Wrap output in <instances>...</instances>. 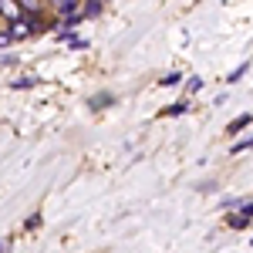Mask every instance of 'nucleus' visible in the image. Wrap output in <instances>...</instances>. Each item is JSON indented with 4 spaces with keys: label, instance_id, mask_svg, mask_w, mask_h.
<instances>
[{
    "label": "nucleus",
    "instance_id": "f257e3e1",
    "mask_svg": "<svg viewBox=\"0 0 253 253\" xmlns=\"http://www.w3.org/2000/svg\"><path fill=\"white\" fill-rule=\"evenodd\" d=\"M81 0H58V3H51V14H54V20H75L81 17Z\"/></svg>",
    "mask_w": 253,
    "mask_h": 253
},
{
    "label": "nucleus",
    "instance_id": "f03ea898",
    "mask_svg": "<svg viewBox=\"0 0 253 253\" xmlns=\"http://www.w3.org/2000/svg\"><path fill=\"white\" fill-rule=\"evenodd\" d=\"M0 17L7 20V24L20 20L24 17V14H20V0H0Z\"/></svg>",
    "mask_w": 253,
    "mask_h": 253
},
{
    "label": "nucleus",
    "instance_id": "7ed1b4c3",
    "mask_svg": "<svg viewBox=\"0 0 253 253\" xmlns=\"http://www.w3.org/2000/svg\"><path fill=\"white\" fill-rule=\"evenodd\" d=\"M189 108H193V105H189V98H179V101H172V105H166L159 115H162V118H179V115H186Z\"/></svg>",
    "mask_w": 253,
    "mask_h": 253
},
{
    "label": "nucleus",
    "instance_id": "20e7f679",
    "mask_svg": "<svg viewBox=\"0 0 253 253\" xmlns=\"http://www.w3.org/2000/svg\"><path fill=\"white\" fill-rule=\"evenodd\" d=\"M108 105H115V95H112V91H98V95L88 98V112H101V108H108Z\"/></svg>",
    "mask_w": 253,
    "mask_h": 253
},
{
    "label": "nucleus",
    "instance_id": "39448f33",
    "mask_svg": "<svg viewBox=\"0 0 253 253\" xmlns=\"http://www.w3.org/2000/svg\"><path fill=\"white\" fill-rule=\"evenodd\" d=\"M253 125V112H243V115H236L230 125H226V135H240L243 128H250Z\"/></svg>",
    "mask_w": 253,
    "mask_h": 253
},
{
    "label": "nucleus",
    "instance_id": "423d86ee",
    "mask_svg": "<svg viewBox=\"0 0 253 253\" xmlns=\"http://www.w3.org/2000/svg\"><path fill=\"white\" fill-rule=\"evenodd\" d=\"M7 31L14 34V41H24V38H34V27L27 24V20L20 17V20H14V24H7Z\"/></svg>",
    "mask_w": 253,
    "mask_h": 253
},
{
    "label": "nucleus",
    "instance_id": "0eeeda50",
    "mask_svg": "<svg viewBox=\"0 0 253 253\" xmlns=\"http://www.w3.org/2000/svg\"><path fill=\"white\" fill-rule=\"evenodd\" d=\"M105 14V0H88L84 7H81V17L84 20H95V17H101Z\"/></svg>",
    "mask_w": 253,
    "mask_h": 253
},
{
    "label": "nucleus",
    "instance_id": "6e6552de",
    "mask_svg": "<svg viewBox=\"0 0 253 253\" xmlns=\"http://www.w3.org/2000/svg\"><path fill=\"white\" fill-rule=\"evenodd\" d=\"M34 84H38V78H34V75H20V78L10 81V88H14V91H31Z\"/></svg>",
    "mask_w": 253,
    "mask_h": 253
},
{
    "label": "nucleus",
    "instance_id": "1a4fd4ad",
    "mask_svg": "<svg viewBox=\"0 0 253 253\" xmlns=\"http://www.w3.org/2000/svg\"><path fill=\"white\" fill-rule=\"evenodd\" d=\"M179 81H186V78H182V71H166V75L159 78V84H162V88H175Z\"/></svg>",
    "mask_w": 253,
    "mask_h": 253
},
{
    "label": "nucleus",
    "instance_id": "9d476101",
    "mask_svg": "<svg viewBox=\"0 0 253 253\" xmlns=\"http://www.w3.org/2000/svg\"><path fill=\"white\" fill-rule=\"evenodd\" d=\"M226 226H230V230H247L250 219H243L240 213H226Z\"/></svg>",
    "mask_w": 253,
    "mask_h": 253
},
{
    "label": "nucleus",
    "instance_id": "9b49d317",
    "mask_svg": "<svg viewBox=\"0 0 253 253\" xmlns=\"http://www.w3.org/2000/svg\"><path fill=\"white\" fill-rule=\"evenodd\" d=\"M182 88H186V95H199V91H203V78H199V75H189Z\"/></svg>",
    "mask_w": 253,
    "mask_h": 253
},
{
    "label": "nucleus",
    "instance_id": "f8f14e48",
    "mask_svg": "<svg viewBox=\"0 0 253 253\" xmlns=\"http://www.w3.org/2000/svg\"><path fill=\"white\" fill-rule=\"evenodd\" d=\"M247 68H250V61H243V64H236L233 71L226 75V84H236V81H240V78H243V75H247Z\"/></svg>",
    "mask_w": 253,
    "mask_h": 253
},
{
    "label": "nucleus",
    "instance_id": "ddd939ff",
    "mask_svg": "<svg viewBox=\"0 0 253 253\" xmlns=\"http://www.w3.org/2000/svg\"><path fill=\"white\" fill-rule=\"evenodd\" d=\"M247 149H253V135H247V138H240V142H233V145H230V156H240V152H247Z\"/></svg>",
    "mask_w": 253,
    "mask_h": 253
},
{
    "label": "nucleus",
    "instance_id": "4468645a",
    "mask_svg": "<svg viewBox=\"0 0 253 253\" xmlns=\"http://www.w3.org/2000/svg\"><path fill=\"white\" fill-rule=\"evenodd\" d=\"M41 223H44V216H41V213H31L27 219H24V230H27V233H34V230H41Z\"/></svg>",
    "mask_w": 253,
    "mask_h": 253
},
{
    "label": "nucleus",
    "instance_id": "2eb2a0df",
    "mask_svg": "<svg viewBox=\"0 0 253 253\" xmlns=\"http://www.w3.org/2000/svg\"><path fill=\"white\" fill-rule=\"evenodd\" d=\"M68 47H71V51H88V47H91V44H88V38H81V34H78V38L71 41V44H68Z\"/></svg>",
    "mask_w": 253,
    "mask_h": 253
},
{
    "label": "nucleus",
    "instance_id": "dca6fc26",
    "mask_svg": "<svg viewBox=\"0 0 253 253\" xmlns=\"http://www.w3.org/2000/svg\"><path fill=\"white\" fill-rule=\"evenodd\" d=\"M10 44H14V34H10V31L3 27V31H0V51H7Z\"/></svg>",
    "mask_w": 253,
    "mask_h": 253
},
{
    "label": "nucleus",
    "instance_id": "f3484780",
    "mask_svg": "<svg viewBox=\"0 0 253 253\" xmlns=\"http://www.w3.org/2000/svg\"><path fill=\"white\" fill-rule=\"evenodd\" d=\"M240 216H243V219H250V223H253V203H243V210H240Z\"/></svg>",
    "mask_w": 253,
    "mask_h": 253
},
{
    "label": "nucleus",
    "instance_id": "a211bd4d",
    "mask_svg": "<svg viewBox=\"0 0 253 253\" xmlns=\"http://www.w3.org/2000/svg\"><path fill=\"white\" fill-rule=\"evenodd\" d=\"M17 58H10V54H0V68H14Z\"/></svg>",
    "mask_w": 253,
    "mask_h": 253
},
{
    "label": "nucleus",
    "instance_id": "6ab92c4d",
    "mask_svg": "<svg viewBox=\"0 0 253 253\" xmlns=\"http://www.w3.org/2000/svg\"><path fill=\"white\" fill-rule=\"evenodd\" d=\"M0 253H10V240H0Z\"/></svg>",
    "mask_w": 253,
    "mask_h": 253
}]
</instances>
